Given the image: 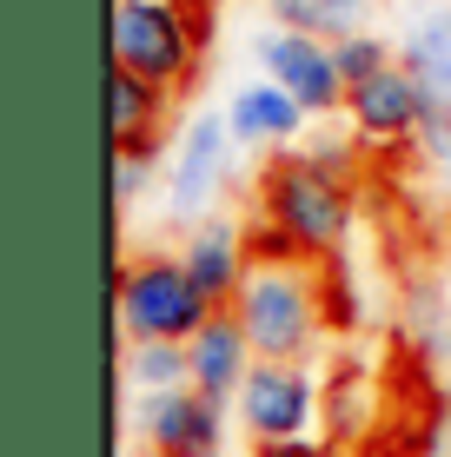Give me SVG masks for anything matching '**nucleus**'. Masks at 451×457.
<instances>
[{
    "instance_id": "obj_1",
    "label": "nucleus",
    "mask_w": 451,
    "mask_h": 457,
    "mask_svg": "<svg viewBox=\"0 0 451 457\" xmlns=\"http://www.w3.org/2000/svg\"><path fill=\"white\" fill-rule=\"evenodd\" d=\"M259 219L279 226L305 259H338L352 232V179L319 166L313 153H279L259 172Z\"/></svg>"
},
{
    "instance_id": "obj_2",
    "label": "nucleus",
    "mask_w": 451,
    "mask_h": 457,
    "mask_svg": "<svg viewBox=\"0 0 451 457\" xmlns=\"http://www.w3.org/2000/svg\"><path fill=\"white\" fill-rule=\"evenodd\" d=\"M232 312L259 358H305L325 332V272H313V259H253Z\"/></svg>"
},
{
    "instance_id": "obj_3",
    "label": "nucleus",
    "mask_w": 451,
    "mask_h": 457,
    "mask_svg": "<svg viewBox=\"0 0 451 457\" xmlns=\"http://www.w3.org/2000/svg\"><path fill=\"white\" fill-rule=\"evenodd\" d=\"M106 40H113V67L180 93V87H193V73H199L206 21H193L186 0H113Z\"/></svg>"
},
{
    "instance_id": "obj_4",
    "label": "nucleus",
    "mask_w": 451,
    "mask_h": 457,
    "mask_svg": "<svg viewBox=\"0 0 451 457\" xmlns=\"http://www.w3.org/2000/svg\"><path fill=\"white\" fill-rule=\"evenodd\" d=\"M213 312L220 305L199 292V278L186 272L180 252H139V259H127L120 278H113L120 338H193Z\"/></svg>"
},
{
    "instance_id": "obj_5",
    "label": "nucleus",
    "mask_w": 451,
    "mask_h": 457,
    "mask_svg": "<svg viewBox=\"0 0 451 457\" xmlns=\"http://www.w3.org/2000/svg\"><path fill=\"white\" fill-rule=\"evenodd\" d=\"M253 60H259V73H272L279 87L292 93V100L305 106L313 120L325 113H346V73H338V54H332V40L325 34H305V27H266V34L253 40Z\"/></svg>"
},
{
    "instance_id": "obj_6",
    "label": "nucleus",
    "mask_w": 451,
    "mask_h": 457,
    "mask_svg": "<svg viewBox=\"0 0 451 457\" xmlns=\"http://www.w3.org/2000/svg\"><path fill=\"white\" fill-rule=\"evenodd\" d=\"M133 431L146 457H220L226 451V398L199 385H173V391H139Z\"/></svg>"
},
{
    "instance_id": "obj_7",
    "label": "nucleus",
    "mask_w": 451,
    "mask_h": 457,
    "mask_svg": "<svg viewBox=\"0 0 451 457\" xmlns=\"http://www.w3.org/2000/svg\"><path fill=\"white\" fill-rule=\"evenodd\" d=\"M232 120L226 113H193L173 146V166H166V212L199 226L213 212V199L226 193V172H232Z\"/></svg>"
},
{
    "instance_id": "obj_8",
    "label": "nucleus",
    "mask_w": 451,
    "mask_h": 457,
    "mask_svg": "<svg viewBox=\"0 0 451 457\" xmlns=\"http://www.w3.org/2000/svg\"><path fill=\"white\" fill-rule=\"evenodd\" d=\"M232 411H239V424L253 431V445H272V437H305V431H313V411H319L313 371H305L299 358H259V365L246 371Z\"/></svg>"
},
{
    "instance_id": "obj_9",
    "label": "nucleus",
    "mask_w": 451,
    "mask_h": 457,
    "mask_svg": "<svg viewBox=\"0 0 451 457\" xmlns=\"http://www.w3.org/2000/svg\"><path fill=\"white\" fill-rule=\"evenodd\" d=\"M418 106H425V87L412 80L405 60L379 67L372 80H359L346 93V120H352V133H359L365 146H398V139H412L418 133Z\"/></svg>"
},
{
    "instance_id": "obj_10",
    "label": "nucleus",
    "mask_w": 451,
    "mask_h": 457,
    "mask_svg": "<svg viewBox=\"0 0 451 457\" xmlns=\"http://www.w3.org/2000/svg\"><path fill=\"white\" fill-rule=\"evenodd\" d=\"M226 120H232V139H239L246 153H286L292 139L305 133V120H313V113H305L272 73H259V80H246L226 100Z\"/></svg>"
},
{
    "instance_id": "obj_11",
    "label": "nucleus",
    "mask_w": 451,
    "mask_h": 457,
    "mask_svg": "<svg viewBox=\"0 0 451 457\" xmlns=\"http://www.w3.org/2000/svg\"><path fill=\"white\" fill-rule=\"evenodd\" d=\"M186 272L199 278V292L213 298V305H232V292L246 286V272H253V239H246L232 219H199V226H186V245H180Z\"/></svg>"
},
{
    "instance_id": "obj_12",
    "label": "nucleus",
    "mask_w": 451,
    "mask_h": 457,
    "mask_svg": "<svg viewBox=\"0 0 451 457\" xmlns=\"http://www.w3.org/2000/svg\"><path fill=\"white\" fill-rule=\"evenodd\" d=\"M186 358H193V385L213 391V398H239L246 371L259 365V352H253V338H246V325H239L232 305H220L193 338H186Z\"/></svg>"
},
{
    "instance_id": "obj_13",
    "label": "nucleus",
    "mask_w": 451,
    "mask_h": 457,
    "mask_svg": "<svg viewBox=\"0 0 451 457\" xmlns=\"http://www.w3.org/2000/svg\"><path fill=\"white\" fill-rule=\"evenodd\" d=\"M166 113H173V87L139 80L127 67L106 73V139L113 146H160Z\"/></svg>"
},
{
    "instance_id": "obj_14",
    "label": "nucleus",
    "mask_w": 451,
    "mask_h": 457,
    "mask_svg": "<svg viewBox=\"0 0 451 457\" xmlns=\"http://www.w3.org/2000/svg\"><path fill=\"white\" fill-rule=\"evenodd\" d=\"M398 60L412 67V80L425 93H451V0L425 7L398 40Z\"/></svg>"
},
{
    "instance_id": "obj_15",
    "label": "nucleus",
    "mask_w": 451,
    "mask_h": 457,
    "mask_svg": "<svg viewBox=\"0 0 451 457\" xmlns=\"http://www.w3.org/2000/svg\"><path fill=\"white\" fill-rule=\"evenodd\" d=\"M127 345V385L133 391H173L193 385V358H186V338H120Z\"/></svg>"
},
{
    "instance_id": "obj_16",
    "label": "nucleus",
    "mask_w": 451,
    "mask_h": 457,
    "mask_svg": "<svg viewBox=\"0 0 451 457\" xmlns=\"http://www.w3.org/2000/svg\"><path fill=\"white\" fill-rule=\"evenodd\" d=\"M266 13L279 27H305V34L338 40V34H359L365 27L372 0H266Z\"/></svg>"
},
{
    "instance_id": "obj_17",
    "label": "nucleus",
    "mask_w": 451,
    "mask_h": 457,
    "mask_svg": "<svg viewBox=\"0 0 451 457\" xmlns=\"http://www.w3.org/2000/svg\"><path fill=\"white\" fill-rule=\"evenodd\" d=\"M332 54H338V73H346V87H359V80H372L379 67H392L398 46H392V40H379L372 27H359V34H338V40H332Z\"/></svg>"
},
{
    "instance_id": "obj_18",
    "label": "nucleus",
    "mask_w": 451,
    "mask_h": 457,
    "mask_svg": "<svg viewBox=\"0 0 451 457\" xmlns=\"http://www.w3.org/2000/svg\"><path fill=\"white\" fill-rule=\"evenodd\" d=\"M412 139H418V153H425L431 166H451V93H425Z\"/></svg>"
},
{
    "instance_id": "obj_19",
    "label": "nucleus",
    "mask_w": 451,
    "mask_h": 457,
    "mask_svg": "<svg viewBox=\"0 0 451 457\" xmlns=\"http://www.w3.org/2000/svg\"><path fill=\"white\" fill-rule=\"evenodd\" d=\"M153 172H160V146H113V199L133 206Z\"/></svg>"
},
{
    "instance_id": "obj_20",
    "label": "nucleus",
    "mask_w": 451,
    "mask_h": 457,
    "mask_svg": "<svg viewBox=\"0 0 451 457\" xmlns=\"http://www.w3.org/2000/svg\"><path fill=\"white\" fill-rule=\"evenodd\" d=\"M412 345H418L425 358H438V352H445V305H438L431 292H418V298H412Z\"/></svg>"
},
{
    "instance_id": "obj_21",
    "label": "nucleus",
    "mask_w": 451,
    "mask_h": 457,
    "mask_svg": "<svg viewBox=\"0 0 451 457\" xmlns=\"http://www.w3.org/2000/svg\"><path fill=\"white\" fill-rule=\"evenodd\" d=\"M319 272H325V325H359V298L346 286V265L319 259Z\"/></svg>"
},
{
    "instance_id": "obj_22",
    "label": "nucleus",
    "mask_w": 451,
    "mask_h": 457,
    "mask_svg": "<svg viewBox=\"0 0 451 457\" xmlns=\"http://www.w3.org/2000/svg\"><path fill=\"white\" fill-rule=\"evenodd\" d=\"M259 457H332V445H319V437H272V445H259Z\"/></svg>"
},
{
    "instance_id": "obj_23",
    "label": "nucleus",
    "mask_w": 451,
    "mask_h": 457,
    "mask_svg": "<svg viewBox=\"0 0 451 457\" xmlns=\"http://www.w3.org/2000/svg\"><path fill=\"white\" fill-rule=\"evenodd\" d=\"M305 153H313L319 166H332V172H346V179H352V146H346V139H319V146H305Z\"/></svg>"
},
{
    "instance_id": "obj_24",
    "label": "nucleus",
    "mask_w": 451,
    "mask_h": 457,
    "mask_svg": "<svg viewBox=\"0 0 451 457\" xmlns=\"http://www.w3.org/2000/svg\"><path fill=\"white\" fill-rule=\"evenodd\" d=\"M431 457H451V424L438 431V445H431Z\"/></svg>"
},
{
    "instance_id": "obj_25",
    "label": "nucleus",
    "mask_w": 451,
    "mask_h": 457,
    "mask_svg": "<svg viewBox=\"0 0 451 457\" xmlns=\"http://www.w3.org/2000/svg\"><path fill=\"white\" fill-rule=\"evenodd\" d=\"M398 457H418V451H398ZM425 457H431V451H425Z\"/></svg>"
}]
</instances>
